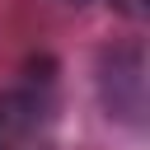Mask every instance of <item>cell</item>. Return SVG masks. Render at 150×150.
<instances>
[{"mask_svg": "<svg viewBox=\"0 0 150 150\" xmlns=\"http://www.w3.org/2000/svg\"><path fill=\"white\" fill-rule=\"evenodd\" d=\"M108 5H112L117 14H127V19H145V5H150V0H108Z\"/></svg>", "mask_w": 150, "mask_h": 150, "instance_id": "3", "label": "cell"}, {"mask_svg": "<svg viewBox=\"0 0 150 150\" xmlns=\"http://www.w3.org/2000/svg\"><path fill=\"white\" fill-rule=\"evenodd\" d=\"M0 150H56V112L42 89H0Z\"/></svg>", "mask_w": 150, "mask_h": 150, "instance_id": "1", "label": "cell"}, {"mask_svg": "<svg viewBox=\"0 0 150 150\" xmlns=\"http://www.w3.org/2000/svg\"><path fill=\"white\" fill-rule=\"evenodd\" d=\"M103 103H108L112 117L141 122V108H145V75H141V52H136V47L117 52V56L103 66Z\"/></svg>", "mask_w": 150, "mask_h": 150, "instance_id": "2", "label": "cell"}]
</instances>
